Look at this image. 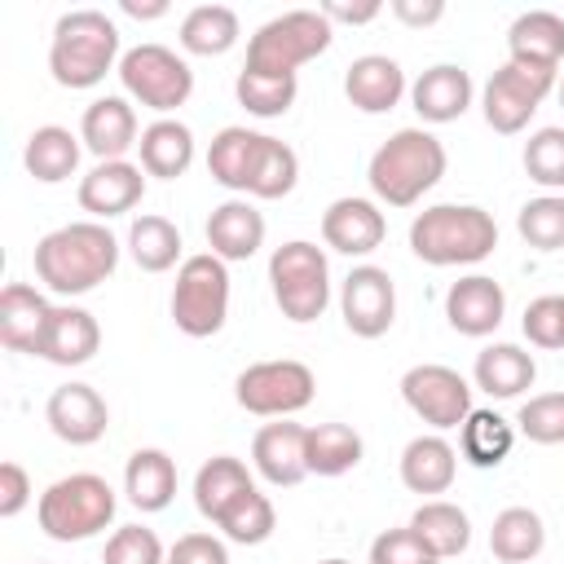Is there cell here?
<instances>
[{
  "label": "cell",
  "mask_w": 564,
  "mask_h": 564,
  "mask_svg": "<svg viewBox=\"0 0 564 564\" xmlns=\"http://www.w3.org/2000/svg\"><path fill=\"white\" fill-rule=\"evenodd\" d=\"M31 260L53 295H88L119 269V238L101 220H70L44 234Z\"/></svg>",
  "instance_id": "obj_1"
},
{
  "label": "cell",
  "mask_w": 564,
  "mask_h": 564,
  "mask_svg": "<svg viewBox=\"0 0 564 564\" xmlns=\"http://www.w3.org/2000/svg\"><path fill=\"white\" fill-rule=\"evenodd\" d=\"M498 247V220L476 203H436L410 220V251L423 264H480Z\"/></svg>",
  "instance_id": "obj_2"
},
{
  "label": "cell",
  "mask_w": 564,
  "mask_h": 564,
  "mask_svg": "<svg viewBox=\"0 0 564 564\" xmlns=\"http://www.w3.org/2000/svg\"><path fill=\"white\" fill-rule=\"evenodd\" d=\"M445 145L441 137H432L427 128H401L392 132L375 154H370V167H366V181L375 189L379 203L388 207H414L441 176H445Z\"/></svg>",
  "instance_id": "obj_3"
},
{
  "label": "cell",
  "mask_w": 564,
  "mask_h": 564,
  "mask_svg": "<svg viewBox=\"0 0 564 564\" xmlns=\"http://www.w3.org/2000/svg\"><path fill=\"white\" fill-rule=\"evenodd\" d=\"M119 26L101 9H70L53 26L48 70L62 88H97L106 70H119Z\"/></svg>",
  "instance_id": "obj_4"
},
{
  "label": "cell",
  "mask_w": 564,
  "mask_h": 564,
  "mask_svg": "<svg viewBox=\"0 0 564 564\" xmlns=\"http://www.w3.org/2000/svg\"><path fill=\"white\" fill-rule=\"evenodd\" d=\"M115 507H119V498L106 476L70 471L40 494L35 520H40L44 538H53V542H88L115 520Z\"/></svg>",
  "instance_id": "obj_5"
},
{
  "label": "cell",
  "mask_w": 564,
  "mask_h": 564,
  "mask_svg": "<svg viewBox=\"0 0 564 564\" xmlns=\"http://www.w3.org/2000/svg\"><path fill=\"white\" fill-rule=\"evenodd\" d=\"M335 40V26L326 22L322 9H291L269 18L251 40H247V62L242 70L256 75H286L295 79V70L313 57H322Z\"/></svg>",
  "instance_id": "obj_6"
},
{
  "label": "cell",
  "mask_w": 564,
  "mask_h": 564,
  "mask_svg": "<svg viewBox=\"0 0 564 564\" xmlns=\"http://www.w3.org/2000/svg\"><path fill=\"white\" fill-rule=\"evenodd\" d=\"M269 286L286 322H317L330 304V264L317 242L291 238L269 256Z\"/></svg>",
  "instance_id": "obj_7"
},
{
  "label": "cell",
  "mask_w": 564,
  "mask_h": 564,
  "mask_svg": "<svg viewBox=\"0 0 564 564\" xmlns=\"http://www.w3.org/2000/svg\"><path fill=\"white\" fill-rule=\"evenodd\" d=\"M229 317V264L212 251L185 256L172 286V322L189 339H207Z\"/></svg>",
  "instance_id": "obj_8"
},
{
  "label": "cell",
  "mask_w": 564,
  "mask_h": 564,
  "mask_svg": "<svg viewBox=\"0 0 564 564\" xmlns=\"http://www.w3.org/2000/svg\"><path fill=\"white\" fill-rule=\"evenodd\" d=\"M119 79H123V93L137 106L159 110V119H167L194 93L189 62L181 53H172L167 44H137V48H128L119 57Z\"/></svg>",
  "instance_id": "obj_9"
},
{
  "label": "cell",
  "mask_w": 564,
  "mask_h": 564,
  "mask_svg": "<svg viewBox=\"0 0 564 564\" xmlns=\"http://www.w3.org/2000/svg\"><path fill=\"white\" fill-rule=\"evenodd\" d=\"M234 397L247 414L260 419H291L300 414L313 397H317V379L304 361L295 357H273V361H256L234 379Z\"/></svg>",
  "instance_id": "obj_10"
},
{
  "label": "cell",
  "mask_w": 564,
  "mask_h": 564,
  "mask_svg": "<svg viewBox=\"0 0 564 564\" xmlns=\"http://www.w3.org/2000/svg\"><path fill=\"white\" fill-rule=\"evenodd\" d=\"M401 397H405V405H410L432 432L463 427V419L471 414V383H467L454 366H441V361L410 366V370L401 375Z\"/></svg>",
  "instance_id": "obj_11"
},
{
  "label": "cell",
  "mask_w": 564,
  "mask_h": 564,
  "mask_svg": "<svg viewBox=\"0 0 564 564\" xmlns=\"http://www.w3.org/2000/svg\"><path fill=\"white\" fill-rule=\"evenodd\" d=\"M551 88H555V75H533V70H520V66L502 62V66L489 75L485 93H480L485 123H489L494 132H502V137L524 132Z\"/></svg>",
  "instance_id": "obj_12"
},
{
  "label": "cell",
  "mask_w": 564,
  "mask_h": 564,
  "mask_svg": "<svg viewBox=\"0 0 564 564\" xmlns=\"http://www.w3.org/2000/svg\"><path fill=\"white\" fill-rule=\"evenodd\" d=\"M339 313H344V326L357 335V339H379L392 330L397 322V286L388 278V269L379 264H357L344 286H339Z\"/></svg>",
  "instance_id": "obj_13"
},
{
  "label": "cell",
  "mask_w": 564,
  "mask_h": 564,
  "mask_svg": "<svg viewBox=\"0 0 564 564\" xmlns=\"http://www.w3.org/2000/svg\"><path fill=\"white\" fill-rule=\"evenodd\" d=\"M44 419H48V427H53L57 441H66V445H93L110 427V405H106V397L93 383H62V388L48 392Z\"/></svg>",
  "instance_id": "obj_14"
},
{
  "label": "cell",
  "mask_w": 564,
  "mask_h": 564,
  "mask_svg": "<svg viewBox=\"0 0 564 564\" xmlns=\"http://www.w3.org/2000/svg\"><path fill=\"white\" fill-rule=\"evenodd\" d=\"M502 317H507V291L489 273H467L445 291V322L467 339L494 335Z\"/></svg>",
  "instance_id": "obj_15"
},
{
  "label": "cell",
  "mask_w": 564,
  "mask_h": 564,
  "mask_svg": "<svg viewBox=\"0 0 564 564\" xmlns=\"http://www.w3.org/2000/svg\"><path fill=\"white\" fill-rule=\"evenodd\" d=\"M141 198H145V172H141V163L106 159V163H97L93 172L79 176V207L93 220H101V225L110 216L132 212Z\"/></svg>",
  "instance_id": "obj_16"
},
{
  "label": "cell",
  "mask_w": 564,
  "mask_h": 564,
  "mask_svg": "<svg viewBox=\"0 0 564 564\" xmlns=\"http://www.w3.org/2000/svg\"><path fill=\"white\" fill-rule=\"evenodd\" d=\"M507 62L533 75H555L564 62V18L551 9H529L507 31Z\"/></svg>",
  "instance_id": "obj_17"
},
{
  "label": "cell",
  "mask_w": 564,
  "mask_h": 564,
  "mask_svg": "<svg viewBox=\"0 0 564 564\" xmlns=\"http://www.w3.org/2000/svg\"><path fill=\"white\" fill-rule=\"evenodd\" d=\"M388 238V220L370 198H335L322 212V242L339 256H370Z\"/></svg>",
  "instance_id": "obj_18"
},
{
  "label": "cell",
  "mask_w": 564,
  "mask_h": 564,
  "mask_svg": "<svg viewBox=\"0 0 564 564\" xmlns=\"http://www.w3.org/2000/svg\"><path fill=\"white\" fill-rule=\"evenodd\" d=\"M79 141L88 154H97V163L106 159H123L137 141H141V123H137V110L128 97H97L84 106V119H79Z\"/></svg>",
  "instance_id": "obj_19"
},
{
  "label": "cell",
  "mask_w": 564,
  "mask_h": 564,
  "mask_svg": "<svg viewBox=\"0 0 564 564\" xmlns=\"http://www.w3.org/2000/svg\"><path fill=\"white\" fill-rule=\"evenodd\" d=\"M304 445H308V427L300 423H264L251 441V463L256 471L278 485V489H291L308 476V458H304Z\"/></svg>",
  "instance_id": "obj_20"
},
{
  "label": "cell",
  "mask_w": 564,
  "mask_h": 564,
  "mask_svg": "<svg viewBox=\"0 0 564 564\" xmlns=\"http://www.w3.org/2000/svg\"><path fill=\"white\" fill-rule=\"evenodd\" d=\"M471 93H476V88H471V75H467L463 66L436 62V66H427V70L410 84V106H414V115H419L423 123H454V119L467 115Z\"/></svg>",
  "instance_id": "obj_21"
},
{
  "label": "cell",
  "mask_w": 564,
  "mask_h": 564,
  "mask_svg": "<svg viewBox=\"0 0 564 564\" xmlns=\"http://www.w3.org/2000/svg\"><path fill=\"white\" fill-rule=\"evenodd\" d=\"M344 97L361 110V115H388L401 97H405V70L397 57L388 53H366L348 66L344 75Z\"/></svg>",
  "instance_id": "obj_22"
},
{
  "label": "cell",
  "mask_w": 564,
  "mask_h": 564,
  "mask_svg": "<svg viewBox=\"0 0 564 564\" xmlns=\"http://www.w3.org/2000/svg\"><path fill=\"white\" fill-rule=\"evenodd\" d=\"M48 317H53V304L31 282H9L0 291V344L9 352L40 357V339H44Z\"/></svg>",
  "instance_id": "obj_23"
},
{
  "label": "cell",
  "mask_w": 564,
  "mask_h": 564,
  "mask_svg": "<svg viewBox=\"0 0 564 564\" xmlns=\"http://www.w3.org/2000/svg\"><path fill=\"white\" fill-rule=\"evenodd\" d=\"M97 348H101L97 317L79 304H53V317H48L44 339H40V357L53 366H84L97 357Z\"/></svg>",
  "instance_id": "obj_24"
},
{
  "label": "cell",
  "mask_w": 564,
  "mask_h": 564,
  "mask_svg": "<svg viewBox=\"0 0 564 564\" xmlns=\"http://www.w3.org/2000/svg\"><path fill=\"white\" fill-rule=\"evenodd\" d=\"M207 247H212V256H220L225 264L251 260V256L264 247V216L256 212V203L229 198V203L212 207V216H207Z\"/></svg>",
  "instance_id": "obj_25"
},
{
  "label": "cell",
  "mask_w": 564,
  "mask_h": 564,
  "mask_svg": "<svg viewBox=\"0 0 564 564\" xmlns=\"http://www.w3.org/2000/svg\"><path fill=\"white\" fill-rule=\"evenodd\" d=\"M458 476V449L441 432H423L401 449V485L410 494H445Z\"/></svg>",
  "instance_id": "obj_26"
},
{
  "label": "cell",
  "mask_w": 564,
  "mask_h": 564,
  "mask_svg": "<svg viewBox=\"0 0 564 564\" xmlns=\"http://www.w3.org/2000/svg\"><path fill=\"white\" fill-rule=\"evenodd\" d=\"M260 150H264V132H251V128H220L207 145V172L216 185L234 189V194H247L251 189V176H256V163H260Z\"/></svg>",
  "instance_id": "obj_27"
},
{
  "label": "cell",
  "mask_w": 564,
  "mask_h": 564,
  "mask_svg": "<svg viewBox=\"0 0 564 564\" xmlns=\"http://www.w3.org/2000/svg\"><path fill=\"white\" fill-rule=\"evenodd\" d=\"M471 379L480 392H489L494 401H511V397H524L538 379V361L533 352H524L520 344H489L476 352V366H471Z\"/></svg>",
  "instance_id": "obj_28"
},
{
  "label": "cell",
  "mask_w": 564,
  "mask_h": 564,
  "mask_svg": "<svg viewBox=\"0 0 564 564\" xmlns=\"http://www.w3.org/2000/svg\"><path fill=\"white\" fill-rule=\"evenodd\" d=\"M123 494L137 511H163L176 498V458L167 449H132L123 467Z\"/></svg>",
  "instance_id": "obj_29"
},
{
  "label": "cell",
  "mask_w": 564,
  "mask_h": 564,
  "mask_svg": "<svg viewBox=\"0 0 564 564\" xmlns=\"http://www.w3.org/2000/svg\"><path fill=\"white\" fill-rule=\"evenodd\" d=\"M137 154H141V172H145V176L176 181V176H185L189 163H194V132H189L181 119H154V123L141 128Z\"/></svg>",
  "instance_id": "obj_30"
},
{
  "label": "cell",
  "mask_w": 564,
  "mask_h": 564,
  "mask_svg": "<svg viewBox=\"0 0 564 564\" xmlns=\"http://www.w3.org/2000/svg\"><path fill=\"white\" fill-rule=\"evenodd\" d=\"M251 485H256V480H251V471H247L242 458L216 454V458H207V463L198 467V476H194V507H198L203 520L216 524Z\"/></svg>",
  "instance_id": "obj_31"
},
{
  "label": "cell",
  "mask_w": 564,
  "mask_h": 564,
  "mask_svg": "<svg viewBox=\"0 0 564 564\" xmlns=\"http://www.w3.org/2000/svg\"><path fill=\"white\" fill-rule=\"evenodd\" d=\"M79 150H84V141H79L70 128L44 123V128H35V132L26 137L22 163H26V172H31L40 185H62V181L75 176V167H79Z\"/></svg>",
  "instance_id": "obj_32"
},
{
  "label": "cell",
  "mask_w": 564,
  "mask_h": 564,
  "mask_svg": "<svg viewBox=\"0 0 564 564\" xmlns=\"http://www.w3.org/2000/svg\"><path fill=\"white\" fill-rule=\"evenodd\" d=\"M546 546V524L533 507H502L489 524V551L502 564H533Z\"/></svg>",
  "instance_id": "obj_33"
},
{
  "label": "cell",
  "mask_w": 564,
  "mask_h": 564,
  "mask_svg": "<svg viewBox=\"0 0 564 564\" xmlns=\"http://www.w3.org/2000/svg\"><path fill=\"white\" fill-rule=\"evenodd\" d=\"M511 445H516V423L502 419L498 410H471L458 427V454L480 471L507 463Z\"/></svg>",
  "instance_id": "obj_34"
},
{
  "label": "cell",
  "mask_w": 564,
  "mask_h": 564,
  "mask_svg": "<svg viewBox=\"0 0 564 564\" xmlns=\"http://www.w3.org/2000/svg\"><path fill=\"white\" fill-rule=\"evenodd\" d=\"M410 529L436 551V560H449V555H463L471 546V520L458 502L449 498H427L419 502V511L410 516Z\"/></svg>",
  "instance_id": "obj_35"
},
{
  "label": "cell",
  "mask_w": 564,
  "mask_h": 564,
  "mask_svg": "<svg viewBox=\"0 0 564 564\" xmlns=\"http://www.w3.org/2000/svg\"><path fill=\"white\" fill-rule=\"evenodd\" d=\"M238 35H242V22L229 4H194L181 18V48L194 57H220L238 44Z\"/></svg>",
  "instance_id": "obj_36"
},
{
  "label": "cell",
  "mask_w": 564,
  "mask_h": 564,
  "mask_svg": "<svg viewBox=\"0 0 564 564\" xmlns=\"http://www.w3.org/2000/svg\"><path fill=\"white\" fill-rule=\"evenodd\" d=\"M366 445H361V432L348 427V423H317L308 427V445H304V458H308V476H344L361 463Z\"/></svg>",
  "instance_id": "obj_37"
},
{
  "label": "cell",
  "mask_w": 564,
  "mask_h": 564,
  "mask_svg": "<svg viewBox=\"0 0 564 564\" xmlns=\"http://www.w3.org/2000/svg\"><path fill=\"white\" fill-rule=\"evenodd\" d=\"M128 251L141 273H167L181 260V229L167 216H137L128 229Z\"/></svg>",
  "instance_id": "obj_38"
},
{
  "label": "cell",
  "mask_w": 564,
  "mask_h": 564,
  "mask_svg": "<svg viewBox=\"0 0 564 564\" xmlns=\"http://www.w3.org/2000/svg\"><path fill=\"white\" fill-rule=\"evenodd\" d=\"M234 97L247 115L256 119H278L295 106L300 97V79H286V75H256V70H238L234 79Z\"/></svg>",
  "instance_id": "obj_39"
},
{
  "label": "cell",
  "mask_w": 564,
  "mask_h": 564,
  "mask_svg": "<svg viewBox=\"0 0 564 564\" xmlns=\"http://www.w3.org/2000/svg\"><path fill=\"white\" fill-rule=\"evenodd\" d=\"M216 529L229 538V542H238V546H260V542H269L273 538V529H278V511H273V502H269V494H260L256 485L216 520Z\"/></svg>",
  "instance_id": "obj_40"
},
{
  "label": "cell",
  "mask_w": 564,
  "mask_h": 564,
  "mask_svg": "<svg viewBox=\"0 0 564 564\" xmlns=\"http://www.w3.org/2000/svg\"><path fill=\"white\" fill-rule=\"evenodd\" d=\"M520 238L533 251H560L564 247V194H538L516 216Z\"/></svg>",
  "instance_id": "obj_41"
},
{
  "label": "cell",
  "mask_w": 564,
  "mask_h": 564,
  "mask_svg": "<svg viewBox=\"0 0 564 564\" xmlns=\"http://www.w3.org/2000/svg\"><path fill=\"white\" fill-rule=\"evenodd\" d=\"M300 181V159L286 141L278 137H264V150H260V163H256V176H251V198H286Z\"/></svg>",
  "instance_id": "obj_42"
},
{
  "label": "cell",
  "mask_w": 564,
  "mask_h": 564,
  "mask_svg": "<svg viewBox=\"0 0 564 564\" xmlns=\"http://www.w3.org/2000/svg\"><path fill=\"white\" fill-rule=\"evenodd\" d=\"M516 432L533 445H564V392H538L520 405Z\"/></svg>",
  "instance_id": "obj_43"
},
{
  "label": "cell",
  "mask_w": 564,
  "mask_h": 564,
  "mask_svg": "<svg viewBox=\"0 0 564 564\" xmlns=\"http://www.w3.org/2000/svg\"><path fill=\"white\" fill-rule=\"evenodd\" d=\"M524 172L542 189H564V128H538L524 141Z\"/></svg>",
  "instance_id": "obj_44"
},
{
  "label": "cell",
  "mask_w": 564,
  "mask_h": 564,
  "mask_svg": "<svg viewBox=\"0 0 564 564\" xmlns=\"http://www.w3.org/2000/svg\"><path fill=\"white\" fill-rule=\"evenodd\" d=\"M101 564H167V551L154 529L145 524H119L101 551Z\"/></svg>",
  "instance_id": "obj_45"
},
{
  "label": "cell",
  "mask_w": 564,
  "mask_h": 564,
  "mask_svg": "<svg viewBox=\"0 0 564 564\" xmlns=\"http://www.w3.org/2000/svg\"><path fill=\"white\" fill-rule=\"evenodd\" d=\"M370 564H441L436 551L405 524V529H383L370 542Z\"/></svg>",
  "instance_id": "obj_46"
},
{
  "label": "cell",
  "mask_w": 564,
  "mask_h": 564,
  "mask_svg": "<svg viewBox=\"0 0 564 564\" xmlns=\"http://www.w3.org/2000/svg\"><path fill=\"white\" fill-rule=\"evenodd\" d=\"M520 330L529 344L538 348H564V317H560V295H538L529 300L524 317H520Z\"/></svg>",
  "instance_id": "obj_47"
},
{
  "label": "cell",
  "mask_w": 564,
  "mask_h": 564,
  "mask_svg": "<svg viewBox=\"0 0 564 564\" xmlns=\"http://www.w3.org/2000/svg\"><path fill=\"white\" fill-rule=\"evenodd\" d=\"M167 564H229V546L216 533H181L167 546Z\"/></svg>",
  "instance_id": "obj_48"
},
{
  "label": "cell",
  "mask_w": 564,
  "mask_h": 564,
  "mask_svg": "<svg viewBox=\"0 0 564 564\" xmlns=\"http://www.w3.org/2000/svg\"><path fill=\"white\" fill-rule=\"evenodd\" d=\"M31 476H26V467L22 463H13V458H4L0 463V516L4 520H13L26 502H31Z\"/></svg>",
  "instance_id": "obj_49"
},
{
  "label": "cell",
  "mask_w": 564,
  "mask_h": 564,
  "mask_svg": "<svg viewBox=\"0 0 564 564\" xmlns=\"http://www.w3.org/2000/svg\"><path fill=\"white\" fill-rule=\"evenodd\" d=\"M388 9L405 26H436L445 18V0H392Z\"/></svg>",
  "instance_id": "obj_50"
},
{
  "label": "cell",
  "mask_w": 564,
  "mask_h": 564,
  "mask_svg": "<svg viewBox=\"0 0 564 564\" xmlns=\"http://www.w3.org/2000/svg\"><path fill=\"white\" fill-rule=\"evenodd\" d=\"M322 13H326L330 26H335V22L366 26V22H375V18L383 13V4H379V0H366V4H339V0H330V4H322Z\"/></svg>",
  "instance_id": "obj_51"
},
{
  "label": "cell",
  "mask_w": 564,
  "mask_h": 564,
  "mask_svg": "<svg viewBox=\"0 0 564 564\" xmlns=\"http://www.w3.org/2000/svg\"><path fill=\"white\" fill-rule=\"evenodd\" d=\"M119 9L128 18H137V22H154V18L167 13V0H119Z\"/></svg>",
  "instance_id": "obj_52"
},
{
  "label": "cell",
  "mask_w": 564,
  "mask_h": 564,
  "mask_svg": "<svg viewBox=\"0 0 564 564\" xmlns=\"http://www.w3.org/2000/svg\"><path fill=\"white\" fill-rule=\"evenodd\" d=\"M317 564H348V560H317Z\"/></svg>",
  "instance_id": "obj_53"
},
{
  "label": "cell",
  "mask_w": 564,
  "mask_h": 564,
  "mask_svg": "<svg viewBox=\"0 0 564 564\" xmlns=\"http://www.w3.org/2000/svg\"><path fill=\"white\" fill-rule=\"evenodd\" d=\"M560 106H564V79H560Z\"/></svg>",
  "instance_id": "obj_54"
},
{
  "label": "cell",
  "mask_w": 564,
  "mask_h": 564,
  "mask_svg": "<svg viewBox=\"0 0 564 564\" xmlns=\"http://www.w3.org/2000/svg\"><path fill=\"white\" fill-rule=\"evenodd\" d=\"M560 317H564V295H560Z\"/></svg>",
  "instance_id": "obj_55"
}]
</instances>
